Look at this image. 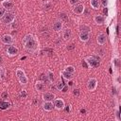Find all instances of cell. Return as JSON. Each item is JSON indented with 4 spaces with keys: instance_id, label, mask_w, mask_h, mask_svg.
I'll use <instances>...</instances> for the list:
<instances>
[{
    "instance_id": "obj_1",
    "label": "cell",
    "mask_w": 121,
    "mask_h": 121,
    "mask_svg": "<svg viewBox=\"0 0 121 121\" xmlns=\"http://www.w3.org/2000/svg\"><path fill=\"white\" fill-rule=\"evenodd\" d=\"M24 48L32 54H36L39 51V41L33 34H26L22 40Z\"/></svg>"
},
{
    "instance_id": "obj_2",
    "label": "cell",
    "mask_w": 121,
    "mask_h": 121,
    "mask_svg": "<svg viewBox=\"0 0 121 121\" xmlns=\"http://www.w3.org/2000/svg\"><path fill=\"white\" fill-rule=\"evenodd\" d=\"M15 74H16V77L18 78V81L20 82L21 85H26L28 83V78L26 77L25 71L22 68H17L15 70Z\"/></svg>"
},
{
    "instance_id": "obj_3",
    "label": "cell",
    "mask_w": 121,
    "mask_h": 121,
    "mask_svg": "<svg viewBox=\"0 0 121 121\" xmlns=\"http://www.w3.org/2000/svg\"><path fill=\"white\" fill-rule=\"evenodd\" d=\"M88 65V67H92V68H97L100 65V60H99V57L96 56H88L85 60H84Z\"/></svg>"
},
{
    "instance_id": "obj_4",
    "label": "cell",
    "mask_w": 121,
    "mask_h": 121,
    "mask_svg": "<svg viewBox=\"0 0 121 121\" xmlns=\"http://www.w3.org/2000/svg\"><path fill=\"white\" fill-rule=\"evenodd\" d=\"M4 25H11L15 21V14L12 12H6V14L1 18Z\"/></svg>"
},
{
    "instance_id": "obj_5",
    "label": "cell",
    "mask_w": 121,
    "mask_h": 121,
    "mask_svg": "<svg viewBox=\"0 0 121 121\" xmlns=\"http://www.w3.org/2000/svg\"><path fill=\"white\" fill-rule=\"evenodd\" d=\"M53 104H54V109L58 111H61L65 107V102L62 98H55L53 101Z\"/></svg>"
},
{
    "instance_id": "obj_6",
    "label": "cell",
    "mask_w": 121,
    "mask_h": 121,
    "mask_svg": "<svg viewBox=\"0 0 121 121\" xmlns=\"http://www.w3.org/2000/svg\"><path fill=\"white\" fill-rule=\"evenodd\" d=\"M19 53V49L18 47H16L15 45H12V44H9L8 47H7V54L8 56L9 57H15L17 56Z\"/></svg>"
},
{
    "instance_id": "obj_7",
    "label": "cell",
    "mask_w": 121,
    "mask_h": 121,
    "mask_svg": "<svg viewBox=\"0 0 121 121\" xmlns=\"http://www.w3.org/2000/svg\"><path fill=\"white\" fill-rule=\"evenodd\" d=\"M73 9V12H74L75 14H77V15H81V14L84 13L85 6H84L83 4L78 3V4L75 5V6H73V9Z\"/></svg>"
},
{
    "instance_id": "obj_8",
    "label": "cell",
    "mask_w": 121,
    "mask_h": 121,
    "mask_svg": "<svg viewBox=\"0 0 121 121\" xmlns=\"http://www.w3.org/2000/svg\"><path fill=\"white\" fill-rule=\"evenodd\" d=\"M97 87V79L95 78H91L87 81V89L89 91H95Z\"/></svg>"
},
{
    "instance_id": "obj_9",
    "label": "cell",
    "mask_w": 121,
    "mask_h": 121,
    "mask_svg": "<svg viewBox=\"0 0 121 121\" xmlns=\"http://www.w3.org/2000/svg\"><path fill=\"white\" fill-rule=\"evenodd\" d=\"M1 42H2V43L9 45V44H12L13 43L14 39H13V37L10 34H4L1 37Z\"/></svg>"
},
{
    "instance_id": "obj_10",
    "label": "cell",
    "mask_w": 121,
    "mask_h": 121,
    "mask_svg": "<svg viewBox=\"0 0 121 121\" xmlns=\"http://www.w3.org/2000/svg\"><path fill=\"white\" fill-rule=\"evenodd\" d=\"M62 28H63V22L60 21V20H57V21L54 22L53 25H52V29H53L54 31H56V32L61 31Z\"/></svg>"
},
{
    "instance_id": "obj_11",
    "label": "cell",
    "mask_w": 121,
    "mask_h": 121,
    "mask_svg": "<svg viewBox=\"0 0 121 121\" xmlns=\"http://www.w3.org/2000/svg\"><path fill=\"white\" fill-rule=\"evenodd\" d=\"M43 110L45 112H51L54 109V104L53 101H43V103L42 104Z\"/></svg>"
},
{
    "instance_id": "obj_12",
    "label": "cell",
    "mask_w": 121,
    "mask_h": 121,
    "mask_svg": "<svg viewBox=\"0 0 121 121\" xmlns=\"http://www.w3.org/2000/svg\"><path fill=\"white\" fill-rule=\"evenodd\" d=\"M107 42V35L105 33H99L97 36H96V43L99 44V45H103L105 44Z\"/></svg>"
},
{
    "instance_id": "obj_13",
    "label": "cell",
    "mask_w": 121,
    "mask_h": 121,
    "mask_svg": "<svg viewBox=\"0 0 121 121\" xmlns=\"http://www.w3.org/2000/svg\"><path fill=\"white\" fill-rule=\"evenodd\" d=\"M42 98H43V101H54L55 95L53 93H50V92H45V93L43 94Z\"/></svg>"
},
{
    "instance_id": "obj_14",
    "label": "cell",
    "mask_w": 121,
    "mask_h": 121,
    "mask_svg": "<svg viewBox=\"0 0 121 121\" xmlns=\"http://www.w3.org/2000/svg\"><path fill=\"white\" fill-rule=\"evenodd\" d=\"M1 7H3L6 10H9V9H13L14 4L10 0H2L1 1Z\"/></svg>"
},
{
    "instance_id": "obj_15",
    "label": "cell",
    "mask_w": 121,
    "mask_h": 121,
    "mask_svg": "<svg viewBox=\"0 0 121 121\" xmlns=\"http://www.w3.org/2000/svg\"><path fill=\"white\" fill-rule=\"evenodd\" d=\"M71 37H72V30L70 28H65L62 30V39L64 41L70 40Z\"/></svg>"
},
{
    "instance_id": "obj_16",
    "label": "cell",
    "mask_w": 121,
    "mask_h": 121,
    "mask_svg": "<svg viewBox=\"0 0 121 121\" xmlns=\"http://www.w3.org/2000/svg\"><path fill=\"white\" fill-rule=\"evenodd\" d=\"M94 22H95L96 25L101 26V25H103V24L105 23V17H104L103 15H99V14L95 15V17H94Z\"/></svg>"
},
{
    "instance_id": "obj_17",
    "label": "cell",
    "mask_w": 121,
    "mask_h": 121,
    "mask_svg": "<svg viewBox=\"0 0 121 121\" xmlns=\"http://www.w3.org/2000/svg\"><path fill=\"white\" fill-rule=\"evenodd\" d=\"M78 37H79V40H80L81 42L86 43V42H88V41L90 40V33H89V32H83V31H80Z\"/></svg>"
},
{
    "instance_id": "obj_18",
    "label": "cell",
    "mask_w": 121,
    "mask_h": 121,
    "mask_svg": "<svg viewBox=\"0 0 121 121\" xmlns=\"http://www.w3.org/2000/svg\"><path fill=\"white\" fill-rule=\"evenodd\" d=\"M34 87H35L36 91H38V92H43L44 89H45L44 82H43L42 80H38V81H36Z\"/></svg>"
},
{
    "instance_id": "obj_19",
    "label": "cell",
    "mask_w": 121,
    "mask_h": 121,
    "mask_svg": "<svg viewBox=\"0 0 121 121\" xmlns=\"http://www.w3.org/2000/svg\"><path fill=\"white\" fill-rule=\"evenodd\" d=\"M61 76H62L63 78H65V79H67V80H71V79H73V78H74V74L69 73V72L65 71L64 69L61 71Z\"/></svg>"
},
{
    "instance_id": "obj_20",
    "label": "cell",
    "mask_w": 121,
    "mask_h": 121,
    "mask_svg": "<svg viewBox=\"0 0 121 121\" xmlns=\"http://www.w3.org/2000/svg\"><path fill=\"white\" fill-rule=\"evenodd\" d=\"M100 0H90V6L94 9H98L100 8Z\"/></svg>"
},
{
    "instance_id": "obj_21",
    "label": "cell",
    "mask_w": 121,
    "mask_h": 121,
    "mask_svg": "<svg viewBox=\"0 0 121 121\" xmlns=\"http://www.w3.org/2000/svg\"><path fill=\"white\" fill-rule=\"evenodd\" d=\"M46 76H47V78H48V81H49V82H53V81H54L55 76H54V73H53L51 70H48V71H47Z\"/></svg>"
},
{
    "instance_id": "obj_22",
    "label": "cell",
    "mask_w": 121,
    "mask_h": 121,
    "mask_svg": "<svg viewBox=\"0 0 121 121\" xmlns=\"http://www.w3.org/2000/svg\"><path fill=\"white\" fill-rule=\"evenodd\" d=\"M6 68L4 66H0V80H4L6 78Z\"/></svg>"
},
{
    "instance_id": "obj_23",
    "label": "cell",
    "mask_w": 121,
    "mask_h": 121,
    "mask_svg": "<svg viewBox=\"0 0 121 121\" xmlns=\"http://www.w3.org/2000/svg\"><path fill=\"white\" fill-rule=\"evenodd\" d=\"M79 30L80 31H83V32H91V27L87 25H80L79 26Z\"/></svg>"
},
{
    "instance_id": "obj_24",
    "label": "cell",
    "mask_w": 121,
    "mask_h": 121,
    "mask_svg": "<svg viewBox=\"0 0 121 121\" xmlns=\"http://www.w3.org/2000/svg\"><path fill=\"white\" fill-rule=\"evenodd\" d=\"M10 107V103L9 102H2V103H0V108L2 109V110H7V109H9Z\"/></svg>"
},
{
    "instance_id": "obj_25",
    "label": "cell",
    "mask_w": 121,
    "mask_h": 121,
    "mask_svg": "<svg viewBox=\"0 0 121 121\" xmlns=\"http://www.w3.org/2000/svg\"><path fill=\"white\" fill-rule=\"evenodd\" d=\"M64 85H65V84H64L62 81H60H60H58V82L56 83V89H57L58 91H61V90H62V88L64 87Z\"/></svg>"
},
{
    "instance_id": "obj_26",
    "label": "cell",
    "mask_w": 121,
    "mask_h": 121,
    "mask_svg": "<svg viewBox=\"0 0 121 121\" xmlns=\"http://www.w3.org/2000/svg\"><path fill=\"white\" fill-rule=\"evenodd\" d=\"M64 70H65V71H67V72H69V73L74 74L76 69H75V67H74L73 65H67V66L64 68Z\"/></svg>"
},
{
    "instance_id": "obj_27",
    "label": "cell",
    "mask_w": 121,
    "mask_h": 121,
    "mask_svg": "<svg viewBox=\"0 0 121 121\" xmlns=\"http://www.w3.org/2000/svg\"><path fill=\"white\" fill-rule=\"evenodd\" d=\"M67 1H68L69 5H71V6H75V5L81 2V0H67Z\"/></svg>"
},
{
    "instance_id": "obj_28",
    "label": "cell",
    "mask_w": 121,
    "mask_h": 121,
    "mask_svg": "<svg viewBox=\"0 0 121 121\" xmlns=\"http://www.w3.org/2000/svg\"><path fill=\"white\" fill-rule=\"evenodd\" d=\"M60 21H62V22L68 20V17H67V15L65 13H60Z\"/></svg>"
},
{
    "instance_id": "obj_29",
    "label": "cell",
    "mask_w": 121,
    "mask_h": 121,
    "mask_svg": "<svg viewBox=\"0 0 121 121\" xmlns=\"http://www.w3.org/2000/svg\"><path fill=\"white\" fill-rule=\"evenodd\" d=\"M41 80H42L43 82H44V83H45V81H48V78H47L46 74H42V75H41ZM48 82H49V81H48Z\"/></svg>"
},
{
    "instance_id": "obj_30",
    "label": "cell",
    "mask_w": 121,
    "mask_h": 121,
    "mask_svg": "<svg viewBox=\"0 0 121 121\" xmlns=\"http://www.w3.org/2000/svg\"><path fill=\"white\" fill-rule=\"evenodd\" d=\"M6 12H7V10H6L3 7H0V19L6 14Z\"/></svg>"
},
{
    "instance_id": "obj_31",
    "label": "cell",
    "mask_w": 121,
    "mask_h": 121,
    "mask_svg": "<svg viewBox=\"0 0 121 121\" xmlns=\"http://www.w3.org/2000/svg\"><path fill=\"white\" fill-rule=\"evenodd\" d=\"M26 95H27V94H26V90H22V91L20 92V96H21L22 98H26Z\"/></svg>"
},
{
    "instance_id": "obj_32",
    "label": "cell",
    "mask_w": 121,
    "mask_h": 121,
    "mask_svg": "<svg viewBox=\"0 0 121 121\" xmlns=\"http://www.w3.org/2000/svg\"><path fill=\"white\" fill-rule=\"evenodd\" d=\"M113 63L116 67H119V59L118 58H114L113 59Z\"/></svg>"
},
{
    "instance_id": "obj_33",
    "label": "cell",
    "mask_w": 121,
    "mask_h": 121,
    "mask_svg": "<svg viewBox=\"0 0 121 121\" xmlns=\"http://www.w3.org/2000/svg\"><path fill=\"white\" fill-rule=\"evenodd\" d=\"M100 1H101L100 4H102L104 8H107V6H108V0H100Z\"/></svg>"
},
{
    "instance_id": "obj_34",
    "label": "cell",
    "mask_w": 121,
    "mask_h": 121,
    "mask_svg": "<svg viewBox=\"0 0 121 121\" xmlns=\"http://www.w3.org/2000/svg\"><path fill=\"white\" fill-rule=\"evenodd\" d=\"M74 48H75V44H73V43L68 44V45L66 46V49H67V50H72V49H74Z\"/></svg>"
},
{
    "instance_id": "obj_35",
    "label": "cell",
    "mask_w": 121,
    "mask_h": 121,
    "mask_svg": "<svg viewBox=\"0 0 121 121\" xmlns=\"http://www.w3.org/2000/svg\"><path fill=\"white\" fill-rule=\"evenodd\" d=\"M8 96H9V94H8V92H4V93H2V98H3V99H6V98H8Z\"/></svg>"
},
{
    "instance_id": "obj_36",
    "label": "cell",
    "mask_w": 121,
    "mask_h": 121,
    "mask_svg": "<svg viewBox=\"0 0 121 121\" xmlns=\"http://www.w3.org/2000/svg\"><path fill=\"white\" fill-rule=\"evenodd\" d=\"M115 116H116V120H120V114H119V110L117 109L116 110V112H115Z\"/></svg>"
},
{
    "instance_id": "obj_37",
    "label": "cell",
    "mask_w": 121,
    "mask_h": 121,
    "mask_svg": "<svg viewBox=\"0 0 121 121\" xmlns=\"http://www.w3.org/2000/svg\"><path fill=\"white\" fill-rule=\"evenodd\" d=\"M73 94L78 96V95H79V90H78V89H74V90H73Z\"/></svg>"
},
{
    "instance_id": "obj_38",
    "label": "cell",
    "mask_w": 121,
    "mask_h": 121,
    "mask_svg": "<svg viewBox=\"0 0 121 121\" xmlns=\"http://www.w3.org/2000/svg\"><path fill=\"white\" fill-rule=\"evenodd\" d=\"M64 109H65V111H66L67 112H71V105H67V106H65Z\"/></svg>"
},
{
    "instance_id": "obj_39",
    "label": "cell",
    "mask_w": 121,
    "mask_h": 121,
    "mask_svg": "<svg viewBox=\"0 0 121 121\" xmlns=\"http://www.w3.org/2000/svg\"><path fill=\"white\" fill-rule=\"evenodd\" d=\"M112 94H113V95H115V94H116V89H115V87H114V86L112 87Z\"/></svg>"
},
{
    "instance_id": "obj_40",
    "label": "cell",
    "mask_w": 121,
    "mask_h": 121,
    "mask_svg": "<svg viewBox=\"0 0 121 121\" xmlns=\"http://www.w3.org/2000/svg\"><path fill=\"white\" fill-rule=\"evenodd\" d=\"M3 62V56L2 55H0V64Z\"/></svg>"
},
{
    "instance_id": "obj_41",
    "label": "cell",
    "mask_w": 121,
    "mask_h": 121,
    "mask_svg": "<svg viewBox=\"0 0 121 121\" xmlns=\"http://www.w3.org/2000/svg\"><path fill=\"white\" fill-rule=\"evenodd\" d=\"M80 112H81L82 113H85V112H86V111H85L84 109H81V110H80Z\"/></svg>"
},
{
    "instance_id": "obj_42",
    "label": "cell",
    "mask_w": 121,
    "mask_h": 121,
    "mask_svg": "<svg viewBox=\"0 0 121 121\" xmlns=\"http://www.w3.org/2000/svg\"><path fill=\"white\" fill-rule=\"evenodd\" d=\"M104 13L107 14V8H105V9H104Z\"/></svg>"
},
{
    "instance_id": "obj_43",
    "label": "cell",
    "mask_w": 121,
    "mask_h": 121,
    "mask_svg": "<svg viewBox=\"0 0 121 121\" xmlns=\"http://www.w3.org/2000/svg\"><path fill=\"white\" fill-rule=\"evenodd\" d=\"M0 1H2V0H0Z\"/></svg>"
}]
</instances>
